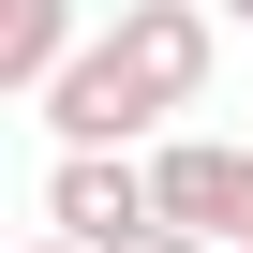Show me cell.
Segmentation results:
<instances>
[{"label":"cell","instance_id":"obj_7","mask_svg":"<svg viewBox=\"0 0 253 253\" xmlns=\"http://www.w3.org/2000/svg\"><path fill=\"white\" fill-rule=\"evenodd\" d=\"M209 15H223V30H253V0H209Z\"/></svg>","mask_w":253,"mask_h":253},{"label":"cell","instance_id":"obj_3","mask_svg":"<svg viewBox=\"0 0 253 253\" xmlns=\"http://www.w3.org/2000/svg\"><path fill=\"white\" fill-rule=\"evenodd\" d=\"M104 45H119V75H134V89H149V104L179 119V104H209L223 15H209V0H119V30H104Z\"/></svg>","mask_w":253,"mask_h":253},{"label":"cell","instance_id":"obj_5","mask_svg":"<svg viewBox=\"0 0 253 253\" xmlns=\"http://www.w3.org/2000/svg\"><path fill=\"white\" fill-rule=\"evenodd\" d=\"M75 60H89L75 0H0V89H15V104H45V89H60Z\"/></svg>","mask_w":253,"mask_h":253},{"label":"cell","instance_id":"obj_1","mask_svg":"<svg viewBox=\"0 0 253 253\" xmlns=\"http://www.w3.org/2000/svg\"><path fill=\"white\" fill-rule=\"evenodd\" d=\"M164 194H149V149H60L45 164V238L75 253H119V238H149Z\"/></svg>","mask_w":253,"mask_h":253},{"label":"cell","instance_id":"obj_4","mask_svg":"<svg viewBox=\"0 0 253 253\" xmlns=\"http://www.w3.org/2000/svg\"><path fill=\"white\" fill-rule=\"evenodd\" d=\"M45 134H60V149H134V134H164V104H149L134 75H119V45L89 30V60L45 89Z\"/></svg>","mask_w":253,"mask_h":253},{"label":"cell","instance_id":"obj_8","mask_svg":"<svg viewBox=\"0 0 253 253\" xmlns=\"http://www.w3.org/2000/svg\"><path fill=\"white\" fill-rule=\"evenodd\" d=\"M15 253H75V238H45V223H30V238H15Z\"/></svg>","mask_w":253,"mask_h":253},{"label":"cell","instance_id":"obj_6","mask_svg":"<svg viewBox=\"0 0 253 253\" xmlns=\"http://www.w3.org/2000/svg\"><path fill=\"white\" fill-rule=\"evenodd\" d=\"M119 253H209V238H179V223H149V238H119Z\"/></svg>","mask_w":253,"mask_h":253},{"label":"cell","instance_id":"obj_2","mask_svg":"<svg viewBox=\"0 0 253 253\" xmlns=\"http://www.w3.org/2000/svg\"><path fill=\"white\" fill-rule=\"evenodd\" d=\"M149 194H164L179 238H209V253L238 238V253H253V149H238V134H164V149H149Z\"/></svg>","mask_w":253,"mask_h":253}]
</instances>
